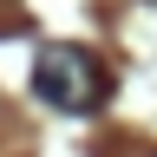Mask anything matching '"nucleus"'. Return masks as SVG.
<instances>
[{
  "label": "nucleus",
  "instance_id": "f257e3e1",
  "mask_svg": "<svg viewBox=\"0 0 157 157\" xmlns=\"http://www.w3.org/2000/svg\"><path fill=\"white\" fill-rule=\"evenodd\" d=\"M33 92H39V105H52V111H98L105 92H111V78H105V66H98L92 46L52 39V46H39V59H33Z\"/></svg>",
  "mask_w": 157,
  "mask_h": 157
},
{
  "label": "nucleus",
  "instance_id": "f03ea898",
  "mask_svg": "<svg viewBox=\"0 0 157 157\" xmlns=\"http://www.w3.org/2000/svg\"><path fill=\"white\" fill-rule=\"evenodd\" d=\"M151 7H157V0H151Z\"/></svg>",
  "mask_w": 157,
  "mask_h": 157
}]
</instances>
